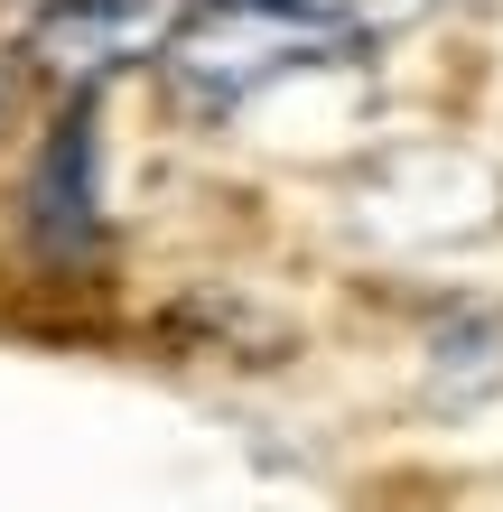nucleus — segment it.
I'll list each match as a JSON object with an SVG mask.
<instances>
[{"label": "nucleus", "mask_w": 503, "mask_h": 512, "mask_svg": "<svg viewBox=\"0 0 503 512\" xmlns=\"http://www.w3.org/2000/svg\"><path fill=\"white\" fill-rule=\"evenodd\" d=\"M0 103H10V75H0Z\"/></svg>", "instance_id": "nucleus-3"}, {"label": "nucleus", "mask_w": 503, "mask_h": 512, "mask_svg": "<svg viewBox=\"0 0 503 512\" xmlns=\"http://www.w3.org/2000/svg\"><path fill=\"white\" fill-rule=\"evenodd\" d=\"M177 28H187V0H56L38 19V38H28V56L56 84H103L140 56H168Z\"/></svg>", "instance_id": "nucleus-2"}, {"label": "nucleus", "mask_w": 503, "mask_h": 512, "mask_svg": "<svg viewBox=\"0 0 503 512\" xmlns=\"http://www.w3.org/2000/svg\"><path fill=\"white\" fill-rule=\"evenodd\" d=\"M336 38H345L336 0H196L187 28L168 38V75L196 103H243L252 84L327 56Z\"/></svg>", "instance_id": "nucleus-1"}]
</instances>
